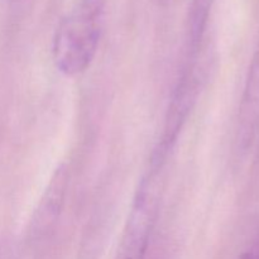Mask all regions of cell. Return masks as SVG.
<instances>
[{
  "label": "cell",
  "mask_w": 259,
  "mask_h": 259,
  "mask_svg": "<svg viewBox=\"0 0 259 259\" xmlns=\"http://www.w3.org/2000/svg\"><path fill=\"white\" fill-rule=\"evenodd\" d=\"M106 15L105 0H76L56 28L52 56L67 77L85 72L95 58Z\"/></svg>",
  "instance_id": "1"
},
{
  "label": "cell",
  "mask_w": 259,
  "mask_h": 259,
  "mask_svg": "<svg viewBox=\"0 0 259 259\" xmlns=\"http://www.w3.org/2000/svg\"><path fill=\"white\" fill-rule=\"evenodd\" d=\"M167 157L154 151L148 171L138 185L124 227L116 259H146L163 195Z\"/></svg>",
  "instance_id": "2"
},
{
  "label": "cell",
  "mask_w": 259,
  "mask_h": 259,
  "mask_svg": "<svg viewBox=\"0 0 259 259\" xmlns=\"http://www.w3.org/2000/svg\"><path fill=\"white\" fill-rule=\"evenodd\" d=\"M240 115L244 125L254 124L259 119V40L248 72Z\"/></svg>",
  "instance_id": "3"
},
{
  "label": "cell",
  "mask_w": 259,
  "mask_h": 259,
  "mask_svg": "<svg viewBox=\"0 0 259 259\" xmlns=\"http://www.w3.org/2000/svg\"><path fill=\"white\" fill-rule=\"evenodd\" d=\"M214 0H192L189 13V50L196 55L204 38Z\"/></svg>",
  "instance_id": "4"
},
{
  "label": "cell",
  "mask_w": 259,
  "mask_h": 259,
  "mask_svg": "<svg viewBox=\"0 0 259 259\" xmlns=\"http://www.w3.org/2000/svg\"><path fill=\"white\" fill-rule=\"evenodd\" d=\"M239 259H255V253H254V249H253V247H250L249 249L245 250V252L240 255Z\"/></svg>",
  "instance_id": "5"
},
{
  "label": "cell",
  "mask_w": 259,
  "mask_h": 259,
  "mask_svg": "<svg viewBox=\"0 0 259 259\" xmlns=\"http://www.w3.org/2000/svg\"><path fill=\"white\" fill-rule=\"evenodd\" d=\"M252 247H253V249H254L255 259H259V237H258V239L253 243Z\"/></svg>",
  "instance_id": "6"
}]
</instances>
